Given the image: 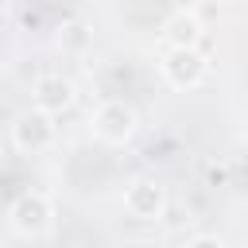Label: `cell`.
<instances>
[{
	"label": "cell",
	"mask_w": 248,
	"mask_h": 248,
	"mask_svg": "<svg viewBox=\"0 0 248 248\" xmlns=\"http://www.w3.org/2000/svg\"><path fill=\"white\" fill-rule=\"evenodd\" d=\"M93 136L97 140H105V143H128L132 136H136V128H140V116H136V108L132 105H124V101H105V105H97V112H93Z\"/></svg>",
	"instance_id": "cell-3"
},
{
	"label": "cell",
	"mask_w": 248,
	"mask_h": 248,
	"mask_svg": "<svg viewBox=\"0 0 248 248\" xmlns=\"http://www.w3.org/2000/svg\"><path fill=\"white\" fill-rule=\"evenodd\" d=\"M186 248H225V240H221V236H213V232H202V236H194Z\"/></svg>",
	"instance_id": "cell-9"
},
{
	"label": "cell",
	"mask_w": 248,
	"mask_h": 248,
	"mask_svg": "<svg viewBox=\"0 0 248 248\" xmlns=\"http://www.w3.org/2000/svg\"><path fill=\"white\" fill-rule=\"evenodd\" d=\"M124 209H128L136 221H159L163 209H167V190H163L155 178H136V182L124 190Z\"/></svg>",
	"instance_id": "cell-5"
},
{
	"label": "cell",
	"mask_w": 248,
	"mask_h": 248,
	"mask_svg": "<svg viewBox=\"0 0 248 248\" xmlns=\"http://www.w3.org/2000/svg\"><path fill=\"white\" fill-rule=\"evenodd\" d=\"M167 35H170V46H194L202 39V19L194 12H178L167 23Z\"/></svg>",
	"instance_id": "cell-7"
},
{
	"label": "cell",
	"mask_w": 248,
	"mask_h": 248,
	"mask_svg": "<svg viewBox=\"0 0 248 248\" xmlns=\"http://www.w3.org/2000/svg\"><path fill=\"white\" fill-rule=\"evenodd\" d=\"M124 248H151V244H147V240H128Z\"/></svg>",
	"instance_id": "cell-10"
},
{
	"label": "cell",
	"mask_w": 248,
	"mask_h": 248,
	"mask_svg": "<svg viewBox=\"0 0 248 248\" xmlns=\"http://www.w3.org/2000/svg\"><path fill=\"white\" fill-rule=\"evenodd\" d=\"M89 39H93V35H89V27H85V23H78V19H74V23H66V27L58 31V46H62V50H74V54H78V50H85V46H89Z\"/></svg>",
	"instance_id": "cell-8"
},
{
	"label": "cell",
	"mask_w": 248,
	"mask_h": 248,
	"mask_svg": "<svg viewBox=\"0 0 248 248\" xmlns=\"http://www.w3.org/2000/svg\"><path fill=\"white\" fill-rule=\"evenodd\" d=\"M163 78L174 85V89H194L202 85L205 78V58L198 46H170L167 58H163Z\"/></svg>",
	"instance_id": "cell-4"
},
{
	"label": "cell",
	"mask_w": 248,
	"mask_h": 248,
	"mask_svg": "<svg viewBox=\"0 0 248 248\" xmlns=\"http://www.w3.org/2000/svg\"><path fill=\"white\" fill-rule=\"evenodd\" d=\"M8 225H12L19 236H43V232L54 225V205H50V198L39 194V190L19 194V198L12 202V209H8Z\"/></svg>",
	"instance_id": "cell-2"
},
{
	"label": "cell",
	"mask_w": 248,
	"mask_h": 248,
	"mask_svg": "<svg viewBox=\"0 0 248 248\" xmlns=\"http://www.w3.org/2000/svg\"><path fill=\"white\" fill-rule=\"evenodd\" d=\"M12 143H16V151H23V155H39V151H46L50 143H54V116L50 112H43V108H23V112H16V120H12Z\"/></svg>",
	"instance_id": "cell-1"
},
{
	"label": "cell",
	"mask_w": 248,
	"mask_h": 248,
	"mask_svg": "<svg viewBox=\"0 0 248 248\" xmlns=\"http://www.w3.org/2000/svg\"><path fill=\"white\" fill-rule=\"evenodd\" d=\"M74 101V85L62 78V74H43V78H35V85H31V105L35 108H43V112H62L66 105Z\"/></svg>",
	"instance_id": "cell-6"
}]
</instances>
